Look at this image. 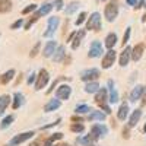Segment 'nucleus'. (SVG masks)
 I'll return each instance as SVG.
<instances>
[{"mask_svg": "<svg viewBox=\"0 0 146 146\" xmlns=\"http://www.w3.org/2000/svg\"><path fill=\"white\" fill-rule=\"evenodd\" d=\"M22 25H23V19H22V18H19L18 21H15V22L10 25V29H13V31H15V29H19Z\"/></svg>", "mask_w": 146, "mask_h": 146, "instance_id": "nucleus-41", "label": "nucleus"}, {"mask_svg": "<svg viewBox=\"0 0 146 146\" xmlns=\"http://www.w3.org/2000/svg\"><path fill=\"white\" fill-rule=\"evenodd\" d=\"M101 28H102V16L100 12H94L86 19V29L98 32V31H101Z\"/></svg>", "mask_w": 146, "mask_h": 146, "instance_id": "nucleus-2", "label": "nucleus"}, {"mask_svg": "<svg viewBox=\"0 0 146 146\" xmlns=\"http://www.w3.org/2000/svg\"><path fill=\"white\" fill-rule=\"evenodd\" d=\"M58 23H60V18H58V16H51V18H48L47 29H45L44 34H42L44 38H50V36L54 35V32H56L57 28H58Z\"/></svg>", "mask_w": 146, "mask_h": 146, "instance_id": "nucleus-4", "label": "nucleus"}, {"mask_svg": "<svg viewBox=\"0 0 146 146\" xmlns=\"http://www.w3.org/2000/svg\"><path fill=\"white\" fill-rule=\"evenodd\" d=\"M70 95H72V88L66 83L60 85V86L57 88V91H56V96L62 101H67L70 98Z\"/></svg>", "mask_w": 146, "mask_h": 146, "instance_id": "nucleus-9", "label": "nucleus"}, {"mask_svg": "<svg viewBox=\"0 0 146 146\" xmlns=\"http://www.w3.org/2000/svg\"><path fill=\"white\" fill-rule=\"evenodd\" d=\"M60 107H62V100H58L56 96V98L50 100L44 105V113H53V111H56V110H58Z\"/></svg>", "mask_w": 146, "mask_h": 146, "instance_id": "nucleus-17", "label": "nucleus"}, {"mask_svg": "<svg viewBox=\"0 0 146 146\" xmlns=\"http://www.w3.org/2000/svg\"><path fill=\"white\" fill-rule=\"evenodd\" d=\"M57 146H70V145H67V143H64V145H57Z\"/></svg>", "mask_w": 146, "mask_h": 146, "instance_id": "nucleus-51", "label": "nucleus"}, {"mask_svg": "<svg viewBox=\"0 0 146 146\" xmlns=\"http://www.w3.org/2000/svg\"><path fill=\"white\" fill-rule=\"evenodd\" d=\"M23 104H25V96H23L21 92H15L13 94V104H12V108L19 110Z\"/></svg>", "mask_w": 146, "mask_h": 146, "instance_id": "nucleus-22", "label": "nucleus"}, {"mask_svg": "<svg viewBox=\"0 0 146 146\" xmlns=\"http://www.w3.org/2000/svg\"><path fill=\"white\" fill-rule=\"evenodd\" d=\"M130 35H131V27H127L126 28V32L123 35V41H121V44H127L129 40H130Z\"/></svg>", "mask_w": 146, "mask_h": 146, "instance_id": "nucleus-38", "label": "nucleus"}, {"mask_svg": "<svg viewBox=\"0 0 146 146\" xmlns=\"http://www.w3.org/2000/svg\"><path fill=\"white\" fill-rule=\"evenodd\" d=\"M62 137H63V133H60V131H58V133H54L53 136H50V137L44 142V146H53V143H54L56 140H60Z\"/></svg>", "mask_w": 146, "mask_h": 146, "instance_id": "nucleus-33", "label": "nucleus"}, {"mask_svg": "<svg viewBox=\"0 0 146 146\" xmlns=\"http://www.w3.org/2000/svg\"><path fill=\"white\" fill-rule=\"evenodd\" d=\"M35 133L31 130V131H23V133H19V135H16L15 137H12L10 142H9V146H19L22 143H25L27 140H29L31 137H34Z\"/></svg>", "mask_w": 146, "mask_h": 146, "instance_id": "nucleus-6", "label": "nucleus"}, {"mask_svg": "<svg viewBox=\"0 0 146 146\" xmlns=\"http://www.w3.org/2000/svg\"><path fill=\"white\" fill-rule=\"evenodd\" d=\"M115 58H117V53L114 51V48L108 50L107 54H105L104 58H102V62H101V67H102V69H110V67L114 64Z\"/></svg>", "mask_w": 146, "mask_h": 146, "instance_id": "nucleus-7", "label": "nucleus"}, {"mask_svg": "<svg viewBox=\"0 0 146 146\" xmlns=\"http://www.w3.org/2000/svg\"><path fill=\"white\" fill-rule=\"evenodd\" d=\"M142 118V110H135V111L131 113V115L129 117V127L131 129V127H136L137 126V123H139V120Z\"/></svg>", "mask_w": 146, "mask_h": 146, "instance_id": "nucleus-20", "label": "nucleus"}, {"mask_svg": "<svg viewBox=\"0 0 146 146\" xmlns=\"http://www.w3.org/2000/svg\"><path fill=\"white\" fill-rule=\"evenodd\" d=\"M101 89L100 83L96 80H92V82H86V86H85V92L86 94H95Z\"/></svg>", "mask_w": 146, "mask_h": 146, "instance_id": "nucleus-29", "label": "nucleus"}, {"mask_svg": "<svg viewBox=\"0 0 146 146\" xmlns=\"http://www.w3.org/2000/svg\"><path fill=\"white\" fill-rule=\"evenodd\" d=\"M107 117V113H102V111H92L88 114V120L89 121H104Z\"/></svg>", "mask_w": 146, "mask_h": 146, "instance_id": "nucleus-26", "label": "nucleus"}, {"mask_svg": "<svg viewBox=\"0 0 146 146\" xmlns=\"http://www.w3.org/2000/svg\"><path fill=\"white\" fill-rule=\"evenodd\" d=\"M137 2H139V0H126V3H127L129 6H133V7L137 5Z\"/></svg>", "mask_w": 146, "mask_h": 146, "instance_id": "nucleus-46", "label": "nucleus"}, {"mask_svg": "<svg viewBox=\"0 0 146 146\" xmlns=\"http://www.w3.org/2000/svg\"><path fill=\"white\" fill-rule=\"evenodd\" d=\"M143 131H145V133H146V124H145V127H143Z\"/></svg>", "mask_w": 146, "mask_h": 146, "instance_id": "nucleus-52", "label": "nucleus"}, {"mask_svg": "<svg viewBox=\"0 0 146 146\" xmlns=\"http://www.w3.org/2000/svg\"><path fill=\"white\" fill-rule=\"evenodd\" d=\"M104 50H102V44L100 41H92L91 47H89V51H88V57L89 58H98L100 56H102Z\"/></svg>", "mask_w": 146, "mask_h": 146, "instance_id": "nucleus-8", "label": "nucleus"}, {"mask_svg": "<svg viewBox=\"0 0 146 146\" xmlns=\"http://www.w3.org/2000/svg\"><path fill=\"white\" fill-rule=\"evenodd\" d=\"M57 47H58L57 41H54V40L48 41V42H47V45L44 47V50H42V56H44L45 58L53 57V56H54V53H56V50H57Z\"/></svg>", "mask_w": 146, "mask_h": 146, "instance_id": "nucleus-14", "label": "nucleus"}, {"mask_svg": "<svg viewBox=\"0 0 146 146\" xmlns=\"http://www.w3.org/2000/svg\"><path fill=\"white\" fill-rule=\"evenodd\" d=\"M108 85V96H110V102L111 104H117L118 102V92L115 89V85H114V80L113 79H110L107 82Z\"/></svg>", "mask_w": 146, "mask_h": 146, "instance_id": "nucleus-12", "label": "nucleus"}, {"mask_svg": "<svg viewBox=\"0 0 146 146\" xmlns=\"http://www.w3.org/2000/svg\"><path fill=\"white\" fill-rule=\"evenodd\" d=\"M105 2H108V0H105Z\"/></svg>", "mask_w": 146, "mask_h": 146, "instance_id": "nucleus-54", "label": "nucleus"}, {"mask_svg": "<svg viewBox=\"0 0 146 146\" xmlns=\"http://www.w3.org/2000/svg\"><path fill=\"white\" fill-rule=\"evenodd\" d=\"M40 47H41V42H36V44L34 45V48H32L31 53H29V57H31V58H34L36 54H38V51H40Z\"/></svg>", "mask_w": 146, "mask_h": 146, "instance_id": "nucleus-39", "label": "nucleus"}, {"mask_svg": "<svg viewBox=\"0 0 146 146\" xmlns=\"http://www.w3.org/2000/svg\"><path fill=\"white\" fill-rule=\"evenodd\" d=\"M96 140V137L92 135H85V136H80V137H78L76 139V142L79 143V145H82V146H88V145H94V142Z\"/></svg>", "mask_w": 146, "mask_h": 146, "instance_id": "nucleus-25", "label": "nucleus"}, {"mask_svg": "<svg viewBox=\"0 0 146 146\" xmlns=\"http://www.w3.org/2000/svg\"><path fill=\"white\" fill-rule=\"evenodd\" d=\"M70 130L73 133H82L85 130V126L82 123H78V121H73V124L70 126Z\"/></svg>", "mask_w": 146, "mask_h": 146, "instance_id": "nucleus-35", "label": "nucleus"}, {"mask_svg": "<svg viewBox=\"0 0 146 146\" xmlns=\"http://www.w3.org/2000/svg\"><path fill=\"white\" fill-rule=\"evenodd\" d=\"M75 111H76V114H86V113H91L92 111V108L88 104H82V105H78L75 108Z\"/></svg>", "mask_w": 146, "mask_h": 146, "instance_id": "nucleus-34", "label": "nucleus"}, {"mask_svg": "<svg viewBox=\"0 0 146 146\" xmlns=\"http://www.w3.org/2000/svg\"><path fill=\"white\" fill-rule=\"evenodd\" d=\"M91 133H92V135H94L96 139H102V137H105V136L108 135V127H107L105 124L96 123V124H94V126H92Z\"/></svg>", "mask_w": 146, "mask_h": 146, "instance_id": "nucleus-11", "label": "nucleus"}, {"mask_svg": "<svg viewBox=\"0 0 146 146\" xmlns=\"http://www.w3.org/2000/svg\"><path fill=\"white\" fill-rule=\"evenodd\" d=\"M72 121H78V123H80L82 118H79V117H76V115H73V117H72Z\"/></svg>", "mask_w": 146, "mask_h": 146, "instance_id": "nucleus-49", "label": "nucleus"}, {"mask_svg": "<svg viewBox=\"0 0 146 146\" xmlns=\"http://www.w3.org/2000/svg\"><path fill=\"white\" fill-rule=\"evenodd\" d=\"M13 78H15V70L10 69L6 73H3V75H0V85H7Z\"/></svg>", "mask_w": 146, "mask_h": 146, "instance_id": "nucleus-28", "label": "nucleus"}, {"mask_svg": "<svg viewBox=\"0 0 146 146\" xmlns=\"http://www.w3.org/2000/svg\"><path fill=\"white\" fill-rule=\"evenodd\" d=\"M117 41H118L117 34H115V32H111V34H108V35L105 36L104 44H105V47L108 48V50H111V48H114V45L117 44Z\"/></svg>", "mask_w": 146, "mask_h": 146, "instance_id": "nucleus-24", "label": "nucleus"}, {"mask_svg": "<svg viewBox=\"0 0 146 146\" xmlns=\"http://www.w3.org/2000/svg\"><path fill=\"white\" fill-rule=\"evenodd\" d=\"M48 80H50V73H48L45 69H41L38 72V76H36V80H35V91H41L42 88L47 86Z\"/></svg>", "mask_w": 146, "mask_h": 146, "instance_id": "nucleus-5", "label": "nucleus"}, {"mask_svg": "<svg viewBox=\"0 0 146 146\" xmlns=\"http://www.w3.org/2000/svg\"><path fill=\"white\" fill-rule=\"evenodd\" d=\"M40 143H41V142H40V140H36V142H34V143H31V145H29V146H38V145H40Z\"/></svg>", "mask_w": 146, "mask_h": 146, "instance_id": "nucleus-50", "label": "nucleus"}, {"mask_svg": "<svg viewBox=\"0 0 146 146\" xmlns=\"http://www.w3.org/2000/svg\"><path fill=\"white\" fill-rule=\"evenodd\" d=\"M145 53V42H139L136 44L135 47L131 48V60H135V62H139V60L142 58Z\"/></svg>", "mask_w": 146, "mask_h": 146, "instance_id": "nucleus-16", "label": "nucleus"}, {"mask_svg": "<svg viewBox=\"0 0 146 146\" xmlns=\"http://www.w3.org/2000/svg\"><path fill=\"white\" fill-rule=\"evenodd\" d=\"M38 19H40V18H36L35 15H32V16H31V19L25 23V29H31V28H32V25H34V23H35L36 21H38Z\"/></svg>", "mask_w": 146, "mask_h": 146, "instance_id": "nucleus-40", "label": "nucleus"}, {"mask_svg": "<svg viewBox=\"0 0 146 146\" xmlns=\"http://www.w3.org/2000/svg\"><path fill=\"white\" fill-rule=\"evenodd\" d=\"M64 57H66V47L64 45H58L56 53H54V56H53V62L60 63V62H63V60H64Z\"/></svg>", "mask_w": 146, "mask_h": 146, "instance_id": "nucleus-21", "label": "nucleus"}, {"mask_svg": "<svg viewBox=\"0 0 146 146\" xmlns=\"http://www.w3.org/2000/svg\"><path fill=\"white\" fill-rule=\"evenodd\" d=\"M85 35H86V31H85V29H80V31L76 32V35L73 36V40H72V50H76V48H79L80 42H82L83 38H85Z\"/></svg>", "mask_w": 146, "mask_h": 146, "instance_id": "nucleus-19", "label": "nucleus"}, {"mask_svg": "<svg viewBox=\"0 0 146 146\" xmlns=\"http://www.w3.org/2000/svg\"><path fill=\"white\" fill-rule=\"evenodd\" d=\"M130 58H131V47H126L123 51L120 53V58H118V63L121 67H126L130 62Z\"/></svg>", "mask_w": 146, "mask_h": 146, "instance_id": "nucleus-15", "label": "nucleus"}, {"mask_svg": "<svg viewBox=\"0 0 146 146\" xmlns=\"http://www.w3.org/2000/svg\"><path fill=\"white\" fill-rule=\"evenodd\" d=\"M95 102L100 105V108L102 110L104 113L107 114H111V108L108 107V102H110V96H108V91L105 88H101L98 92H96V96H95Z\"/></svg>", "mask_w": 146, "mask_h": 146, "instance_id": "nucleus-1", "label": "nucleus"}, {"mask_svg": "<svg viewBox=\"0 0 146 146\" xmlns=\"http://www.w3.org/2000/svg\"><path fill=\"white\" fill-rule=\"evenodd\" d=\"M142 105H145L146 104V86H145V91H143V95H142Z\"/></svg>", "mask_w": 146, "mask_h": 146, "instance_id": "nucleus-48", "label": "nucleus"}, {"mask_svg": "<svg viewBox=\"0 0 146 146\" xmlns=\"http://www.w3.org/2000/svg\"><path fill=\"white\" fill-rule=\"evenodd\" d=\"M60 123H62V118H57L54 123H50V124H47V126H44L42 127V130H47V129H51V127H56V126H58Z\"/></svg>", "mask_w": 146, "mask_h": 146, "instance_id": "nucleus-43", "label": "nucleus"}, {"mask_svg": "<svg viewBox=\"0 0 146 146\" xmlns=\"http://www.w3.org/2000/svg\"><path fill=\"white\" fill-rule=\"evenodd\" d=\"M100 78V70L98 69H88V70H83L80 73V79L83 82H92V80H96Z\"/></svg>", "mask_w": 146, "mask_h": 146, "instance_id": "nucleus-10", "label": "nucleus"}, {"mask_svg": "<svg viewBox=\"0 0 146 146\" xmlns=\"http://www.w3.org/2000/svg\"><path fill=\"white\" fill-rule=\"evenodd\" d=\"M36 76H38V75L32 72L31 75L28 76V79H27V83H28V85H32V83H35V80H36Z\"/></svg>", "mask_w": 146, "mask_h": 146, "instance_id": "nucleus-44", "label": "nucleus"}, {"mask_svg": "<svg viewBox=\"0 0 146 146\" xmlns=\"http://www.w3.org/2000/svg\"><path fill=\"white\" fill-rule=\"evenodd\" d=\"M86 18H88V13H86V12H80V13L78 15V19H76V27H80L82 23L86 21Z\"/></svg>", "mask_w": 146, "mask_h": 146, "instance_id": "nucleus-37", "label": "nucleus"}, {"mask_svg": "<svg viewBox=\"0 0 146 146\" xmlns=\"http://www.w3.org/2000/svg\"><path fill=\"white\" fill-rule=\"evenodd\" d=\"M129 104L127 102H123L120 105V108H118V111H117V118L118 120H121V121H124L127 117H129Z\"/></svg>", "mask_w": 146, "mask_h": 146, "instance_id": "nucleus-23", "label": "nucleus"}, {"mask_svg": "<svg viewBox=\"0 0 146 146\" xmlns=\"http://www.w3.org/2000/svg\"><path fill=\"white\" fill-rule=\"evenodd\" d=\"M53 7H54V3H44L42 6H40L38 9L35 10V16L36 18H42V16H47L50 12L53 10Z\"/></svg>", "mask_w": 146, "mask_h": 146, "instance_id": "nucleus-18", "label": "nucleus"}, {"mask_svg": "<svg viewBox=\"0 0 146 146\" xmlns=\"http://www.w3.org/2000/svg\"><path fill=\"white\" fill-rule=\"evenodd\" d=\"M12 6V0H0V13H9Z\"/></svg>", "mask_w": 146, "mask_h": 146, "instance_id": "nucleus-31", "label": "nucleus"}, {"mask_svg": "<svg viewBox=\"0 0 146 146\" xmlns=\"http://www.w3.org/2000/svg\"><path fill=\"white\" fill-rule=\"evenodd\" d=\"M13 120H15L13 115H6V117L2 120V123H0V129H2V130L9 129V127L12 126V123H13Z\"/></svg>", "mask_w": 146, "mask_h": 146, "instance_id": "nucleus-32", "label": "nucleus"}, {"mask_svg": "<svg viewBox=\"0 0 146 146\" xmlns=\"http://www.w3.org/2000/svg\"><path fill=\"white\" fill-rule=\"evenodd\" d=\"M79 6H80V3L79 2H70L66 7H64V13L66 15H73V13H76V10L79 9Z\"/></svg>", "mask_w": 146, "mask_h": 146, "instance_id": "nucleus-30", "label": "nucleus"}, {"mask_svg": "<svg viewBox=\"0 0 146 146\" xmlns=\"http://www.w3.org/2000/svg\"><path fill=\"white\" fill-rule=\"evenodd\" d=\"M129 129H130V127L127 126V127H126V129L123 130V135H124V139H129V137H130V135H129Z\"/></svg>", "mask_w": 146, "mask_h": 146, "instance_id": "nucleus-47", "label": "nucleus"}, {"mask_svg": "<svg viewBox=\"0 0 146 146\" xmlns=\"http://www.w3.org/2000/svg\"><path fill=\"white\" fill-rule=\"evenodd\" d=\"M143 91H145V86H143V85H136V86L131 89L130 95H129V100H130V102H137V101L142 98Z\"/></svg>", "mask_w": 146, "mask_h": 146, "instance_id": "nucleus-13", "label": "nucleus"}, {"mask_svg": "<svg viewBox=\"0 0 146 146\" xmlns=\"http://www.w3.org/2000/svg\"><path fill=\"white\" fill-rule=\"evenodd\" d=\"M62 79H63V78H58V79H56V80H54V82L51 83V86H50V89H47V94H51V92H53V89H54V88L57 86V83H58L60 80H62Z\"/></svg>", "mask_w": 146, "mask_h": 146, "instance_id": "nucleus-45", "label": "nucleus"}, {"mask_svg": "<svg viewBox=\"0 0 146 146\" xmlns=\"http://www.w3.org/2000/svg\"><path fill=\"white\" fill-rule=\"evenodd\" d=\"M36 9H38V5H35V3H32V5H28L25 9L22 10V15H28V13H32V12H35Z\"/></svg>", "mask_w": 146, "mask_h": 146, "instance_id": "nucleus-36", "label": "nucleus"}, {"mask_svg": "<svg viewBox=\"0 0 146 146\" xmlns=\"http://www.w3.org/2000/svg\"><path fill=\"white\" fill-rule=\"evenodd\" d=\"M88 146H94V145H88Z\"/></svg>", "mask_w": 146, "mask_h": 146, "instance_id": "nucleus-53", "label": "nucleus"}, {"mask_svg": "<svg viewBox=\"0 0 146 146\" xmlns=\"http://www.w3.org/2000/svg\"><path fill=\"white\" fill-rule=\"evenodd\" d=\"M54 9L56 10H63V6H64V0H54Z\"/></svg>", "mask_w": 146, "mask_h": 146, "instance_id": "nucleus-42", "label": "nucleus"}, {"mask_svg": "<svg viewBox=\"0 0 146 146\" xmlns=\"http://www.w3.org/2000/svg\"><path fill=\"white\" fill-rule=\"evenodd\" d=\"M10 96L9 95H0V115H3L5 114V111H6V108L9 107V104H10Z\"/></svg>", "mask_w": 146, "mask_h": 146, "instance_id": "nucleus-27", "label": "nucleus"}, {"mask_svg": "<svg viewBox=\"0 0 146 146\" xmlns=\"http://www.w3.org/2000/svg\"><path fill=\"white\" fill-rule=\"evenodd\" d=\"M118 10H120V5L115 2V0H111L105 5V9H104V16L108 22H114L118 16Z\"/></svg>", "mask_w": 146, "mask_h": 146, "instance_id": "nucleus-3", "label": "nucleus"}]
</instances>
